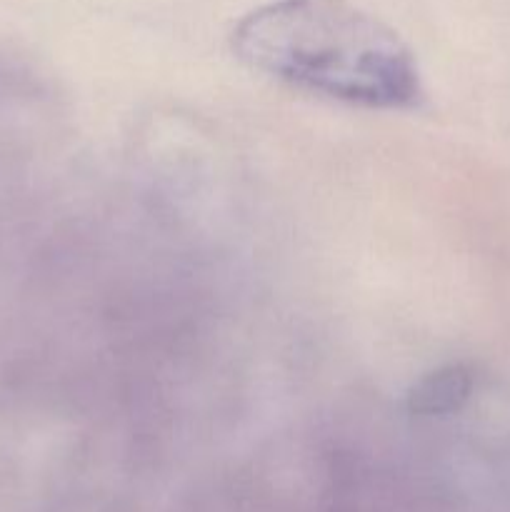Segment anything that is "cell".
I'll list each match as a JSON object with an SVG mask.
<instances>
[{
	"instance_id": "obj_1",
	"label": "cell",
	"mask_w": 510,
	"mask_h": 512,
	"mask_svg": "<svg viewBox=\"0 0 510 512\" xmlns=\"http://www.w3.org/2000/svg\"><path fill=\"white\" fill-rule=\"evenodd\" d=\"M248 68L303 93L368 110H415L425 88L400 35L348 0H270L233 28Z\"/></svg>"
},
{
	"instance_id": "obj_2",
	"label": "cell",
	"mask_w": 510,
	"mask_h": 512,
	"mask_svg": "<svg viewBox=\"0 0 510 512\" xmlns=\"http://www.w3.org/2000/svg\"><path fill=\"white\" fill-rule=\"evenodd\" d=\"M475 390V375L468 365L450 363L430 370L408 390V410L420 418H443L468 405Z\"/></svg>"
}]
</instances>
